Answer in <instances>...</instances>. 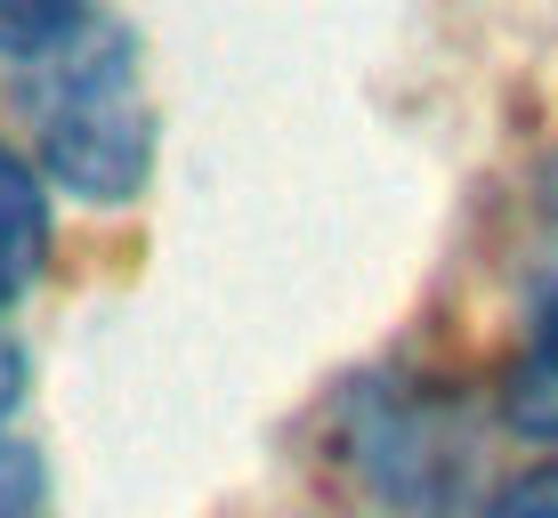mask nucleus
I'll list each match as a JSON object with an SVG mask.
<instances>
[{
  "mask_svg": "<svg viewBox=\"0 0 558 518\" xmlns=\"http://www.w3.org/2000/svg\"><path fill=\"white\" fill-rule=\"evenodd\" d=\"M41 170L82 203H130L154 170V106L122 33H73L41 57Z\"/></svg>",
  "mask_w": 558,
  "mask_h": 518,
  "instance_id": "1",
  "label": "nucleus"
},
{
  "mask_svg": "<svg viewBox=\"0 0 558 518\" xmlns=\"http://www.w3.org/2000/svg\"><path fill=\"white\" fill-rule=\"evenodd\" d=\"M41 267H49V186L33 162L0 155V309H16L41 284Z\"/></svg>",
  "mask_w": 558,
  "mask_h": 518,
  "instance_id": "2",
  "label": "nucleus"
},
{
  "mask_svg": "<svg viewBox=\"0 0 558 518\" xmlns=\"http://www.w3.org/2000/svg\"><path fill=\"white\" fill-rule=\"evenodd\" d=\"M502 413H510V430H526V437H543V446H558V324L510 364Z\"/></svg>",
  "mask_w": 558,
  "mask_h": 518,
  "instance_id": "3",
  "label": "nucleus"
},
{
  "mask_svg": "<svg viewBox=\"0 0 558 518\" xmlns=\"http://www.w3.org/2000/svg\"><path fill=\"white\" fill-rule=\"evenodd\" d=\"M82 33V0H0V49L41 65Z\"/></svg>",
  "mask_w": 558,
  "mask_h": 518,
  "instance_id": "4",
  "label": "nucleus"
},
{
  "mask_svg": "<svg viewBox=\"0 0 558 518\" xmlns=\"http://www.w3.org/2000/svg\"><path fill=\"white\" fill-rule=\"evenodd\" d=\"M0 518H49V470L16 437H0Z\"/></svg>",
  "mask_w": 558,
  "mask_h": 518,
  "instance_id": "5",
  "label": "nucleus"
},
{
  "mask_svg": "<svg viewBox=\"0 0 558 518\" xmlns=\"http://www.w3.org/2000/svg\"><path fill=\"white\" fill-rule=\"evenodd\" d=\"M486 518H558V462L526 470V478H510V486L486 503Z\"/></svg>",
  "mask_w": 558,
  "mask_h": 518,
  "instance_id": "6",
  "label": "nucleus"
},
{
  "mask_svg": "<svg viewBox=\"0 0 558 518\" xmlns=\"http://www.w3.org/2000/svg\"><path fill=\"white\" fill-rule=\"evenodd\" d=\"M16 397H25V357H16V340L0 333V430H9V413H16Z\"/></svg>",
  "mask_w": 558,
  "mask_h": 518,
  "instance_id": "7",
  "label": "nucleus"
}]
</instances>
